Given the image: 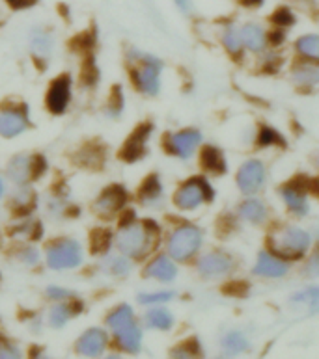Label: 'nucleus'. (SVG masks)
<instances>
[{
  "mask_svg": "<svg viewBox=\"0 0 319 359\" xmlns=\"http://www.w3.org/2000/svg\"><path fill=\"white\" fill-rule=\"evenodd\" d=\"M157 244L159 227L153 222H125L116 235V248L129 259H144Z\"/></svg>",
  "mask_w": 319,
  "mask_h": 359,
  "instance_id": "f257e3e1",
  "label": "nucleus"
},
{
  "mask_svg": "<svg viewBox=\"0 0 319 359\" xmlns=\"http://www.w3.org/2000/svg\"><path fill=\"white\" fill-rule=\"evenodd\" d=\"M273 253L284 259H301L310 248V235L301 227L286 225L276 231L271 238Z\"/></svg>",
  "mask_w": 319,
  "mask_h": 359,
  "instance_id": "f03ea898",
  "label": "nucleus"
},
{
  "mask_svg": "<svg viewBox=\"0 0 319 359\" xmlns=\"http://www.w3.org/2000/svg\"><path fill=\"white\" fill-rule=\"evenodd\" d=\"M202 229L193 224H181L168 236V255L174 261H189L202 246Z\"/></svg>",
  "mask_w": 319,
  "mask_h": 359,
  "instance_id": "7ed1b4c3",
  "label": "nucleus"
},
{
  "mask_svg": "<svg viewBox=\"0 0 319 359\" xmlns=\"http://www.w3.org/2000/svg\"><path fill=\"white\" fill-rule=\"evenodd\" d=\"M45 259L49 269L53 270H71L77 269L82 263V248L77 241L71 238H60L49 244Z\"/></svg>",
  "mask_w": 319,
  "mask_h": 359,
  "instance_id": "20e7f679",
  "label": "nucleus"
},
{
  "mask_svg": "<svg viewBox=\"0 0 319 359\" xmlns=\"http://www.w3.org/2000/svg\"><path fill=\"white\" fill-rule=\"evenodd\" d=\"M136 67L133 69V84L138 91L146 95H157L161 90V69L162 64L157 58L148 56V54H136Z\"/></svg>",
  "mask_w": 319,
  "mask_h": 359,
  "instance_id": "39448f33",
  "label": "nucleus"
},
{
  "mask_svg": "<svg viewBox=\"0 0 319 359\" xmlns=\"http://www.w3.org/2000/svg\"><path fill=\"white\" fill-rule=\"evenodd\" d=\"M213 198H215V192L211 184L206 179L193 177L178 188V192L174 196V203L181 210H195L202 203L211 201Z\"/></svg>",
  "mask_w": 319,
  "mask_h": 359,
  "instance_id": "423d86ee",
  "label": "nucleus"
},
{
  "mask_svg": "<svg viewBox=\"0 0 319 359\" xmlns=\"http://www.w3.org/2000/svg\"><path fill=\"white\" fill-rule=\"evenodd\" d=\"M44 168L45 162L41 156L19 155L10 162V166H8V177L15 182V184L22 187V184H27V182L38 177L39 173L44 172Z\"/></svg>",
  "mask_w": 319,
  "mask_h": 359,
  "instance_id": "0eeeda50",
  "label": "nucleus"
},
{
  "mask_svg": "<svg viewBox=\"0 0 319 359\" xmlns=\"http://www.w3.org/2000/svg\"><path fill=\"white\" fill-rule=\"evenodd\" d=\"M266 184V166L260 161L245 162L237 172V187L243 194H256Z\"/></svg>",
  "mask_w": 319,
  "mask_h": 359,
  "instance_id": "6e6552de",
  "label": "nucleus"
},
{
  "mask_svg": "<svg viewBox=\"0 0 319 359\" xmlns=\"http://www.w3.org/2000/svg\"><path fill=\"white\" fill-rule=\"evenodd\" d=\"M202 135L195 129L181 130V133H174L168 136L167 147L172 155L179 156V158H190L196 147L200 145Z\"/></svg>",
  "mask_w": 319,
  "mask_h": 359,
  "instance_id": "1a4fd4ad",
  "label": "nucleus"
},
{
  "mask_svg": "<svg viewBox=\"0 0 319 359\" xmlns=\"http://www.w3.org/2000/svg\"><path fill=\"white\" fill-rule=\"evenodd\" d=\"M28 127L27 110L25 108L8 107L0 110V136L15 138L25 133Z\"/></svg>",
  "mask_w": 319,
  "mask_h": 359,
  "instance_id": "9d476101",
  "label": "nucleus"
},
{
  "mask_svg": "<svg viewBox=\"0 0 319 359\" xmlns=\"http://www.w3.org/2000/svg\"><path fill=\"white\" fill-rule=\"evenodd\" d=\"M232 269H233L232 257L221 252L207 253V255H204V257L198 261V272L207 279L224 278L226 273L232 272Z\"/></svg>",
  "mask_w": 319,
  "mask_h": 359,
  "instance_id": "9b49d317",
  "label": "nucleus"
},
{
  "mask_svg": "<svg viewBox=\"0 0 319 359\" xmlns=\"http://www.w3.org/2000/svg\"><path fill=\"white\" fill-rule=\"evenodd\" d=\"M125 199H127V194H125L124 188L110 187L103 190V194L96 199L93 209L103 218H112L114 215H118L119 210L124 209Z\"/></svg>",
  "mask_w": 319,
  "mask_h": 359,
  "instance_id": "f8f14e48",
  "label": "nucleus"
},
{
  "mask_svg": "<svg viewBox=\"0 0 319 359\" xmlns=\"http://www.w3.org/2000/svg\"><path fill=\"white\" fill-rule=\"evenodd\" d=\"M108 344V335L101 327H92L81 335L77 341V354L86 355V358H98L105 352Z\"/></svg>",
  "mask_w": 319,
  "mask_h": 359,
  "instance_id": "ddd939ff",
  "label": "nucleus"
},
{
  "mask_svg": "<svg viewBox=\"0 0 319 359\" xmlns=\"http://www.w3.org/2000/svg\"><path fill=\"white\" fill-rule=\"evenodd\" d=\"M289 272V264L284 257L273 252H261L254 264V273L261 278H284Z\"/></svg>",
  "mask_w": 319,
  "mask_h": 359,
  "instance_id": "4468645a",
  "label": "nucleus"
},
{
  "mask_svg": "<svg viewBox=\"0 0 319 359\" xmlns=\"http://www.w3.org/2000/svg\"><path fill=\"white\" fill-rule=\"evenodd\" d=\"M71 99V79L60 76L51 84L47 91V108L53 114H64Z\"/></svg>",
  "mask_w": 319,
  "mask_h": 359,
  "instance_id": "2eb2a0df",
  "label": "nucleus"
},
{
  "mask_svg": "<svg viewBox=\"0 0 319 359\" xmlns=\"http://www.w3.org/2000/svg\"><path fill=\"white\" fill-rule=\"evenodd\" d=\"M144 276L168 283V281L176 279L178 269H176V263H174L170 255H157L153 261H150V264L144 270Z\"/></svg>",
  "mask_w": 319,
  "mask_h": 359,
  "instance_id": "dca6fc26",
  "label": "nucleus"
},
{
  "mask_svg": "<svg viewBox=\"0 0 319 359\" xmlns=\"http://www.w3.org/2000/svg\"><path fill=\"white\" fill-rule=\"evenodd\" d=\"M282 199L293 215L304 216L308 212V201H306V194H304V188H301L297 182H289L280 190Z\"/></svg>",
  "mask_w": 319,
  "mask_h": 359,
  "instance_id": "f3484780",
  "label": "nucleus"
},
{
  "mask_svg": "<svg viewBox=\"0 0 319 359\" xmlns=\"http://www.w3.org/2000/svg\"><path fill=\"white\" fill-rule=\"evenodd\" d=\"M150 133H152V127H150V125H142V127H138V129L133 133V136L127 140V144H125L124 151H122V156H124L125 161H138V158L144 155Z\"/></svg>",
  "mask_w": 319,
  "mask_h": 359,
  "instance_id": "a211bd4d",
  "label": "nucleus"
},
{
  "mask_svg": "<svg viewBox=\"0 0 319 359\" xmlns=\"http://www.w3.org/2000/svg\"><path fill=\"white\" fill-rule=\"evenodd\" d=\"M114 337L118 341V346L129 354H136L142 346V330L138 327L136 320L129 326H125L124 330H119L118 333H114Z\"/></svg>",
  "mask_w": 319,
  "mask_h": 359,
  "instance_id": "6ab92c4d",
  "label": "nucleus"
},
{
  "mask_svg": "<svg viewBox=\"0 0 319 359\" xmlns=\"http://www.w3.org/2000/svg\"><path fill=\"white\" fill-rule=\"evenodd\" d=\"M241 39H243V47L252 53H261L267 45V34L263 32V28L252 22L241 28Z\"/></svg>",
  "mask_w": 319,
  "mask_h": 359,
  "instance_id": "aec40b11",
  "label": "nucleus"
},
{
  "mask_svg": "<svg viewBox=\"0 0 319 359\" xmlns=\"http://www.w3.org/2000/svg\"><path fill=\"white\" fill-rule=\"evenodd\" d=\"M133 322H135V313H133V309L127 304L118 306L107 316V326L110 327L112 333H118L119 330H124L125 326H129Z\"/></svg>",
  "mask_w": 319,
  "mask_h": 359,
  "instance_id": "412c9836",
  "label": "nucleus"
},
{
  "mask_svg": "<svg viewBox=\"0 0 319 359\" xmlns=\"http://www.w3.org/2000/svg\"><path fill=\"white\" fill-rule=\"evenodd\" d=\"M202 166L206 168L207 172L216 173V175H222L226 172V158L222 155L221 149L216 147H206L202 151Z\"/></svg>",
  "mask_w": 319,
  "mask_h": 359,
  "instance_id": "4be33fe9",
  "label": "nucleus"
},
{
  "mask_svg": "<svg viewBox=\"0 0 319 359\" xmlns=\"http://www.w3.org/2000/svg\"><path fill=\"white\" fill-rule=\"evenodd\" d=\"M30 48L38 58H49L51 50H53V36L47 30L36 28L30 36Z\"/></svg>",
  "mask_w": 319,
  "mask_h": 359,
  "instance_id": "5701e85b",
  "label": "nucleus"
},
{
  "mask_svg": "<svg viewBox=\"0 0 319 359\" xmlns=\"http://www.w3.org/2000/svg\"><path fill=\"white\" fill-rule=\"evenodd\" d=\"M162 199V184L159 181V177L152 175L148 177L146 182L142 184L141 188V201L148 207H155V205L161 203Z\"/></svg>",
  "mask_w": 319,
  "mask_h": 359,
  "instance_id": "b1692460",
  "label": "nucleus"
},
{
  "mask_svg": "<svg viewBox=\"0 0 319 359\" xmlns=\"http://www.w3.org/2000/svg\"><path fill=\"white\" fill-rule=\"evenodd\" d=\"M239 212L243 216V220L250 222V224H261L267 218L266 205L258 201V199H247L245 203H241Z\"/></svg>",
  "mask_w": 319,
  "mask_h": 359,
  "instance_id": "393cba45",
  "label": "nucleus"
},
{
  "mask_svg": "<svg viewBox=\"0 0 319 359\" xmlns=\"http://www.w3.org/2000/svg\"><path fill=\"white\" fill-rule=\"evenodd\" d=\"M293 81L299 86H315L319 84V64H303L293 71Z\"/></svg>",
  "mask_w": 319,
  "mask_h": 359,
  "instance_id": "a878e982",
  "label": "nucleus"
},
{
  "mask_svg": "<svg viewBox=\"0 0 319 359\" xmlns=\"http://www.w3.org/2000/svg\"><path fill=\"white\" fill-rule=\"evenodd\" d=\"M295 47H297V53L301 54L303 58L319 64V36H315V34L303 36V38L299 39Z\"/></svg>",
  "mask_w": 319,
  "mask_h": 359,
  "instance_id": "bb28decb",
  "label": "nucleus"
},
{
  "mask_svg": "<svg viewBox=\"0 0 319 359\" xmlns=\"http://www.w3.org/2000/svg\"><path fill=\"white\" fill-rule=\"evenodd\" d=\"M146 324L148 327H153V330H161V332H167L174 326V316L172 313L167 311V309H152V311L146 313Z\"/></svg>",
  "mask_w": 319,
  "mask_h": 359,
  "instance_id": "cd10ccee",
  "label": "nucleus"
},
{
  "mask_svg": "<svg viewBox=\"0 0 319 359\" xmlns=\"http://www.w3.org/2000/svg\"><path fill=\"white\" fill-rule=\"evenodd\" d=\"M222 348L230 355L241 354V352L249 348V341L241 332H230L226 337L222 339Z\"/></svg>",
  "mask_w": 319,
  "mask_h": 359,
  "instance_id": "c85d7f7f",
  "label": "nucleus"
},
{
  "mask_svg": "<svg viewBox=\"0 0 319 359\" xmlns=\"http://www.w3.org/2000/svg\"><path fill=\"white\" fill-rule=\"evenodd\" d=\"M73 307L67 306V304H58V306H54L49 313V324L53 327H64L67 322L73 318Z\"/></svg>",
  "mask_w": 319,
  "mask_h": 359,
  "instance_id": "c756f323",
  "label": "nucleus"
},
{
  "mask_svg": "<svg viewBox=\"0 0 319 359\" xmlns=\"http://www.w3.org/2000/svg\"><path fill=\"white\" fill-rule=\"evenodd\" d=\"M105 270L108 273H112L116 278H124L131 272V261L127 255H116V257H108L107 263H105Z\"/></svg>",
  "mask_w": 319,
  "mask_h": 359,
  "instance_id": "7c9ffc66",
  "label": "nucleus"
},
{
  "mask_svg": "<svg viewBox=\"0 0 319 359\" xmlns=\"http://www.w3.org/2000/svg\"><path fill=\"white\" fill-rule=\"evenodd\" d=\"M222 43L226 47V50L233 56H239L241 48H243V39H241V30L235 27H228L222 34Z\"/></svg>",
  "mask_w": 319,
  "mask_h": 359,
  "instance_id": "2f4dec72",
  "label": "nucleus"
},
{
  "mask_svg": "<svg viewBox=\"0 0 319 359\" xmlns=\"http://www.w3.org/2000/svg\"><path fill=\"white\" fill-rule=\"evenodd\" d=\"M258 144L267 147V145H286V142L278 130L271 129V127H261L260 135H258Z\"/></svg>",
  "mask_w": 319,
  "mask_h": 359,
  "instance_id": "473e14b6",
  "label": "nucleus"
},
{
  "mask_svg": "<svg viewBox=\"0 0 319 359\" xmlns=\"http://www.w3.org/2000/svg\"><path fill=\"white\" fill-rule=\"evenodd\" d=\"M174 292L170 290H161V292H148V294H141L138 296V302H141L142 306H155V304H164V302L172 300Z\"/></svg>",
  "mask_w": 319,
  "mask_h": 359,
  "instance_id": "72a5a7b5",
  "label": "nucleus"
},
{
  "mask_svg": "<svg viewBox=\"0 0 319 359\" xmlns=\"http://www.w3.org/2000/svg\"><path fill=\"white\" fill-rule=\"evenodd\" d=\"M273 22H275L276 27L286 28L292 27L293 22H295V17H293V13L287 8H280V10H276L273 13Z\"/></svg>",
  "mask_w": 319,
  "mask_h": 359,
  "instance_id": "f704fd0d",
  "label": "nucleus"
},
{
  "mask_svg": "<svg viewBox=\"0 0 319 359\" xmlns=\"http://www.w3.org/2000/svg\"><path fill=\"white\" fill-rule=\"evenodd\" d=\"M19 259H21L27 266H36V264L39 263V253L36 252L34 248H25V250L19 252Z\"/></svg>",
  "mask_w": 319,
  "mask_h": 359,
  "instance_id": "c9c22d12",
  "label": "nucleus"
},
{
  "mask_svg": "<svg viewBox=\"0 0 319 359\" xmlns=\"http://www.w3.org/2000/svg\"><path fill=\"white\" fill-rule=\"evenodd\" d=\"M47 296H49L51 300H56V302H65L73 298V292L67 289H62V287H49L47 289Z\"/></svg>",
  "mask_w": 319,
  "mask_h": 359,
  "instance_id": "e433bc0d",
  "label": "nucleus"
},
{
  "mask_svg": "<svg viewBox=\"0 0 319 359\" xmlns=\"http://www.w3.org/2000/svg\"><path fill=\"white\" fill-rule=\"evenodd\" d=\"M196 354H198V348H196L195 341H189L183 346H179L178 350H174V355H179V358H190V355Z\"/></svg>",
  "mask_w": 319,
  "mask_h": 359,
  "instance_id": "4c0bfd02",
  "label": "nucleus"
},
{
  "mask_svg": "<svg viewBox=\"0 0 319 359\" xmlns=\"http://www.w3.org/2000/svg\"><path fill=\"white\" fill-rule=\"evenodd\" d=\"M295 302H319V287H312V289L297 294L295 296Z\"/></svg>",
  "mask_w": 319,
  "mask_h": 359,
  "instance_id": "58836bf2",
  "label": "nucleus"
},
{
  "mask_svg": "<svg viewBox=\"0 0 319 359\" xmlns=\"http://www.w3.org/2000/svg\"><path fill=\"white\" fill-rule=\"evenodd\" d=\"M304 272L308 273L310 278H315L319 276V252L312 253V257L308 259V263H306V270Z\"/></svg>",
  "mask_w": 319,
  "mask_h": 359,
  "instance_id": "ea45409f",
  "label": "nucleus"
},
{
  "mask_svg": "<svg viewBox=\"0 0 319 359\" xmlns=\"http://www.w3.org/2000/svg\"><path fill=\"white\" fill-rule=\"evenodd\" d=\"M0 358H19V350L10 343L0 344Z\"/></svg>",
  "mask_w": 319,
  "mask_h": 359,
  "instance_id": "a19ab883",
  "label": "nucleus"
},
{
  "mask_svg": "<svg viewBox=\"0 0 319 359\" xmlns=\"http://www.w3.org/2000/svg\"><path fill=\"white\" fill-rule=\"evenodd\" d=\"M13 10H27L30 6H34L38 0H6Z\"/></svg>",
  "mask_w": 319,
  "mask_h": 359,
  "instance_id": "79ce46f5",
  "label": "nucleus"
},
{
  "mask_svg": "<svg viewBox=\"0 0 319 359\" xmlns=\"http://www.w3.org/2000/svg\"><path fill=\"white\" fill-rule=\"evenodd\" d=\"M174 4L178 6L183 13H189L190 11V0H174Z\"/></svg>",
  "mask_w": 319,
  "mask_h": 359,
  "instance_id": "37998d69",
  "label": "nucleus"
},
{
  "mask_svg": "<svg viewBox=\"0 0 319 359\" xmlns=\"http://www.w3.org/2000/svg\"><path fill=\"white\" fill-rule=\"evenodd\" d=\"M282 39H284V30H276V32L271 34V41L275 45H280Z\"/></svg>",
  "mask_w": 319,
  "mask_h": 359,
  "instance_id": "c03bdc74",
  "label": "nucleus"
},
{
  "mask_svg": "<svg viewBox=\"0 0 319 359\" xmlns=\"http://www.w3.org/2000/svg\"><path fill=\"white\" fill-rule=\"evenodd\" d=\"M263 0H243L245 6H260Z\"/></svg>",
  "mask_w": 319,
  "mask_h": 359,
  "instance_id": "a18cd8bd",
  "label": "nucleus"
},
{
  "mask_svg": "<svg viewBox=\"0 0 319 359\" xmlns=\"http://www.w3.org/2000/svg\"><path fill=\"white\" fill-rule=\"evenodd\" d=\"M312 188H314L315 192H318V196H319V179L315 182H312Z\"/></svg>",
  "mask_w": 319,
  "mask_h": 359,
  "instance_id": "49530a36",
  "label": "nucleus"
},
{
  "mask_svg": "<svg viewBox=\"0 0 319 359\" xmlns=\"http://www.w3.org/2000/svg\"><path fill=\"white\" fill-rule=\"evenodd\" d=\"M2 194H4V181L0 179V198H2Z\"/></svg>",
  "mask_w": 319,
  "mask_h": 359,
  "instance_id": "de8ad7c7",
  "label": "nucleus"
}]
</instances>
